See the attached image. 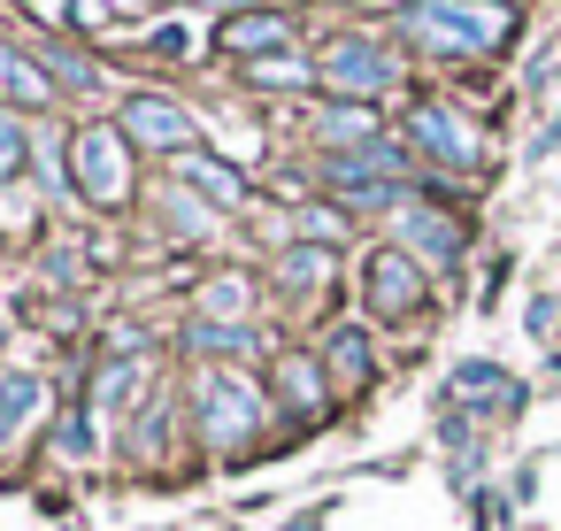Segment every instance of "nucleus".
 <instances>
[{"label":"nucleus","mask_w":561,"mask_h":531,"mask_svg":"<svg viewBox=\"0 0 561 531\" xmlns=\"http://www.w3.org/2000/svg\"><path fill=\"white\" fill-rule=\"evenodd\" d=\"M231 9H239V0H231Z\"/></svg>","instance_id":"4be33fe9"},{"label":"nucleus","mask_w":561,"mask_h":531,"mask_svg":"<svg viewBox=\"0 0 561 531\" xmlns=\"http://www.w3.org/2000/svg\"><path fill=\"white\" fill-rule=\"evenodd\" d=\"M408 239H423V247H431L438 262H446V255L461 247V231H454V224H438V216H408Z\"/></svg>","instance_id":"2eb2a0df"},{"label":"nucleus","mask_w":561,"mask_h":531,"mask_svg":"<svg viewBox=\"0 0 561 531\" xmlns=\"http://www.w3.org/2000/svg\"><path fill=\"white\" fill-rule=\"evenodd\" d=\"M323 86H339V93H385V86H392V63H385L369 39H339V47L323 55Z\"/></svg>","instance_id":"39448f33"},{"label":"nucleus","mask_w":561,"mask_h":531,"mask_svg":"<svg viewBox=\"0 0 561 531\" xmlns=\"http://www.w3.org/2000/svg\"><path fill=\"white\" fill-rule=\"evenodd\" d=\"M323 270H331V262H323L316 247H300V255H285V278H323Z\"/></svg>","instance_id":"6ab92c4d"},{"label":"nucleus","mask_w":561,"mask_h":531,"mask_svg":"<svg viewBox=\"0 0 561 531\" xmlns=\"http://www.w3.org/2000/svg\"><path fill=\"white\" fill-rule=\"evenodd\" d=\"M208 301H216V308H231V316H239V308H247V285H239V278H224V285H216V293H208Z\"/></svg>","instance_id":"aec40b11"},{"label":"nucleus","mask_w":561,"mask_h":531,"mask_svg":"<svg viewBox=\"0 0 561 531\" xmlns=\"http://www.w3.org/2000/svg\"><path fill=\"white\" fill-rule=\"evenodd\" d=\"M323 139H369V109H331L323 116Z\"/></svg>","instance_id":"f3484780"},{"label":"nucleus","mask_w":561,"mask_h":531,"mask_svg":"<svg viewBox=\"0 0 561 531\" xmlns=\"http://www.w3.org/2000/svg\"><path fill=\"white\" fill-rule=\"evenodd\" d=\"M254 86H308V63L300 55H262L254 63Z\"/></svg>","instance_id":"4468645a"},{"label":"nucleus","mask_w":561,"mask_h":531,"mask_svg":"<svg viewBox=\"0 0 561 531\" xmlns=\"http://www.w3.org/2000/svg\"><path fill=\"white\" fill-rule=\"evenodd\" d=\"M415 139H423L438 162H454V170H469V162H477V132H469V124H454L446 109H415Z\"/></svg>","instance_id":"0eeeda50"},{"label":"nucleus","mask_w":561,"mask_h":531,"mask_svg":"<svg viewBox=\"0 0 561 531\" xmlns=\"http://www.w3.org/2000/svg\"><path fill=\"white\" fill-rule=\"evenodd\" d=\"M193 347H231V354H239L247 331H239V324H231V331H224V324H193Z\"/></svg>","instance_id":"a211bd4d"},{"label":"nucleus","mask_w":561,"mask_h":531,"mask_svg":"<svg viewBox=\"0 0 561 531\" xmlns=\"http://www.w3.org/2000/svg\"><path fill=\"white\" fill-rule=\"evenodd\" d=\"M201 416H208V439L231 447V439H247V431L262 423V393H254L247 377H208V385H201Z\"/></svg>","instance_id":"7ed1b4c3"},{"label":"nucleus","mask_w":561,"mask_h":531,"mask_svg":"<svg viewBox=\"0 0 561 531\" xmlns=\"http://www.w3.org/2000/svg\"><path fill=\"white\" fill-rule=\"evenodd\" d=\"M39 408V377H0V431H16Z\"/></svg>","instance_id":"f8f14e48"},{"label":"nucleus","mask_w":561,"mask_h":531,"mask_svg":"<svg viewBox=\"0 0 561 531\" xmlns=\"http://www.w3.org/2000/svg\"><path fill=\"white\" fill-rule=\"evenodd\" d=\"M70 155H78V193L85 201H124L131 193V162H124V132H108V124H85L78 139H70Z\"/></svg>","instance_id":"f03ea898"},{"label":"nucleus","mask_w":561,"mask_h":531,"mask_svg":"<svg viewBox=\"0 0 561 531\" xmlns=\"http://www.w3.org/2000/svg\"><path fill=\"white\" fill-rule=\"evenodd\" d=\"M16 170H24V124H16L9 109H0V185H9Z\"/></svg>","instance_id":"dca6fc26"},{"label":"nucleus","mask_w":561,"mask_h":531,"mask_svg":"<svg viewBox=\"0 0 561 531\" xmlns=\"http://www.w3.org/2000/svg\"><path fill=\"white\" fill-rule=\"evenodd\" d=\"M178 178H185V185H201V193H208V201H224V208L247 193V185H239V170H216L208 155H178Z\"/></svg>","instance_id":"9d476101"},{"label":"nucleus","mask_w":561,"mask_h":531,"mask_svg":"<svg viewBox=\"0 0 561 531\" xmlns=\"http://www.w3.org/2000/svg\"><path fill=\"white\" fill-rule=\"evenodd\" d=\"M124 139H139V147H178V155H193V116L178 109V101H162V93H139V101H124Z\"/></svg>","instance_id":"20e7f679"},{"label":"nucleus","mask_w":561,"mask_h":531,"mask_svg":"<svg viewBox=\"0 0 561 531\" xmlns=\"http://www.w3.org/2000/svg\"><path fill=\"white\" fill-rule=\"evenodd\" d=\"M0 93H9V101H24V109H47V101H55L47 70H39V63H24L16 47H0Z\"/></svg>","instance_id":"1a4fd4ad"},{"label":"nucleus","mask_w":561,"mask_h":531,"mask_svg":"<svg viewBox=\"0 0 561 531\" xmlns=\"http://www.w3.org/2000/svg\"><path fill=\"white\" fill-rule=\"evenodd\" d=\"M285 39H293V16H277V9H254V16H231V24H224V47H231V55H254V63H262L270 47H285Z\"/></svg>","instance_id":"6e6552de"},{"label":"nucleus","mask_w":561,"mask_h":531,"mask_svg":"<svg viewBox=\"0 0 561 531\" xmlns=\"http://www.w3.org/2000/svg\"><path fill=\"white\" fill-rule=\"evenodd\" d=\"M331 370L362 385V377H369V339H362V331H339V339H331Z\"/></svg>","instance_id":"ddd939ff"},{"label":"nucleus","mask_w":561,"mask_h":531,"mask_svg":"<svg viewBox=\"0 0 561 531\" xmlns=\"http://www.w3.org/2000/svg\"><path fill=\"white\" fill-rule=\"evenodd\" d=\"M24 9H32V16H47V24H62V16H70V0H24Z\"/></svg>","instance_id":"412c9836"},{"label":"nucleus","mask_w":561,"mask_h":531,"mask_svg":"<svg viewBox=\"0 0 561 531\" xmlns=\"http://www.w3.org/2000/svg\"><path fill=\"white\" fill-rule=\"evenodd\" d=\"M408 32L446 47V55H484L515 32V16L500 0H423V9H408Z\"/></svg>","instance_id":"f257e3e1"},{"label":"nucleus","mask_w":561,"mask_h":531,"mask_svg":"<svg viewBox=\"0 0 561 531\" xmlns=\"http://www.w3.org/2000/svg\"><path fill=\"white\" fill-rule=\"evenodd\" d=\"M454 393H469V400H500V408H515L523 393H515V377H500L492 362H461L454 370Z\"/></svg>","instance_id":"9b49d317"},{"label":"nucleus","mask_w":561,"mask_h":531,"mask_svg":"<svg viewBox=\"0 0 561 531\" xmlns=\"http://www.w3.org/2000/svg\"><path fill=\"white\" fill-rule=\"evenodd\" d=\"M423 301V270L408 255H369V308L377 316H408Z\"/></svg>","instance_id":"423d86ee"}]
</instances>
